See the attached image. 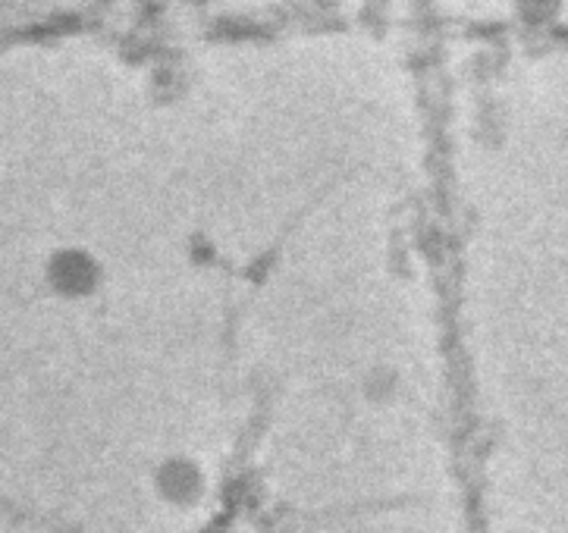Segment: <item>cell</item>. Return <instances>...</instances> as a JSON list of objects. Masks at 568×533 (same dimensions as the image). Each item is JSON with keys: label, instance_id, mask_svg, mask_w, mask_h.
<instances>
[{"label": "cell", "instance_id": "1", "mask_svg": "<svg viewBox=\"0 0 568 533\" xmlns=\"http://www.w3.org/2000/svg\"><path fill=\"white\" fill-rule=\"evenodd\" d=\"M54 279L63 286V289H79L82 283H89V267H85V260L82 258L67 255V258L57 260Z\"/></svg>", "mask_w": 568, "mask_h": 533}]
</instances>
